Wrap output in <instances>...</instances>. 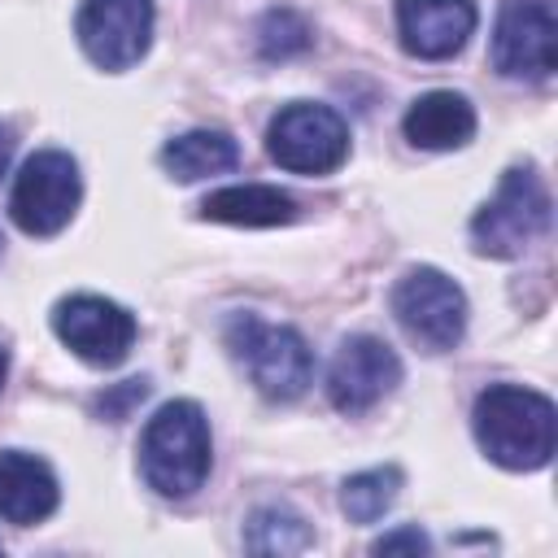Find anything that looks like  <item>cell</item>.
<instances>
[{"instance_id":"1","label":"cell","mask_w":558,"mask_h":558,"mask_svg":"<svg viewBox=\"0 0 558 558\" xmlns=\"http://www.w3.org/2000/svg\"><path fill=\"white\" fill-rule=\"evenodd\" d=\"M475 440L488 462L506 471H541L554 458L558 414L554 401L523 384H493L475 397L471 410Z\"/></svg>"},{"instance_id":"2","label":"cell","mask_w":558,"mask_h":558,"mask_svg":"<svg viewBox=\"0 0 558 558\" xmlns=\"http://www.w3.org/2000/svg\"><path fill=\"white\" fill-rule=\"evenodd\" d=\"M209 462H214V440L205 410L187 397L166 401L140 436V471L148 488L170 501H183L205 484Z\"/></svg>"},{"instance_id":"3","label":"cell","mask_w":558,"mask_h":558,"mask_svg":"<svg viewBox=\"0 0 558 558\" xmlns=\"http://www.w3.org/2000/svg\"><path fill=\"white\" fill-rule=\"evenodd\" d=\"M554 218V201L545 179L532 166H510L497 183V196L484 201L471 218V248L480 257H523Z\"/></svg>"},{"instance_id":"4","label":"cell","mask_w":558,"mask_h":558,"mask_svg":"<svg viewBox=\"0 0 558 558\" xmlns=\"http://www.w3.org/2000/svg\"><path fill=\"white\" fill-rule=\"evenodd\" d=\"M227 349L248 371L262 397L270 401H296L314 379V353L296 327L266 323L257 314H231L227 323Z\"/></svg>"},{"instance_id":"5","label":"cell","mask_w":558,"mask_h":558,"mask_svg":"<svg viewBox=\"0 0 558 558\" xmlns=\"http://www.w3.org/2000/svg\"><path fill=\"white\" fill-rule=\"evenodd\" d=\"M266 153L292 174H331L349 157V126L336 109L314 100L283 105L266 126Z\"/></svg>"},{"instance_id":"6","label":"cell","mask_w":558,"mask_h":558,"mask_svg":"<svg viewBox=\"0 0 558 558\" xmlns=\"http://www.w3.org/2000/svg\"><path fill=\"white\" fill-rule=\"evenodd\" d=\"M78 201H83L78 161L61 148H44L22 161L9 192V214L26 235H57L70 227Z\"/></svg>"},{"instance_id":"7","label":"cell","mask_w":558,"mask_h":558,"mask_svg":"<svg viewBox=\"0 0 558 558\" xmlns=\"http://www.w3.org/2000/svg\"><path fill=\"white\" fill-rule=\"evenodd\" d=\"M392 314L427 353H445L466 336V292L436 266H414L397 279Z\"/></svg>"},{"instance_id":"8","label":"cell","mask_w":558,"mask_h":558,"mask_svg":"<svg viewBox=\"0 0 558 558\" xmlns=\"http://www.w3.org/2000/svg\"><path fill=\"white\" fill-rule=\"evenodd\" d=\"M52 331L74 357L92 366H118L135 344V314L109 296L74 292L52 305Z\"/></svg>"},{"instance_id":"9","label":"cell","mask_w":558,"mask_h":558,"mask_svg":"<svg viewBox=\"0 0 558 558\" xmlns=\"http://www.w3.org/2000/svg\"><path fill=\"white\" fill-rule=\"evenodd\" d=\"M153 0H83L74 17L78 48L100 70H131L153 44Z\"/></svg>"},{"instance_id":"10","label":"cell","mask_w":558,"mask_h":558,"mask_svg":"<svg viewBox=\"0 0 558 558\" xmlns=\"http://www.w3.org/2000/svg\"><path fill=\"white\" fill-rule=\"evenodd\" d=\"M554 35H558L554 0H506L493 31V65L506 78L541 83L554 74L558 61Z\"/></svg>"},{"instance_id":"11","label":"cell","mask_w":558,"mask_h":558,"mask_svg":"<svg viewBox=\"0 0 558 558\" xmlns=\"http://www.w3.org/2000/svg\"><path fill=\"white\" fill-rule=\"evenodd\" d=\"M401 384V357L379 336H344L327 366V397L340 414L375 410Z\"/></svg>"},{"instance_id":"12","label":"cell","mask_w":558,"mask_h":558,"mask_svg":"<svg viewBox=\"0 0 558 558\" xmlns=\"http://www.w3.org/2000/svg\"><path fill=\"white\" fill-rule=\"evenodd\" d=\"M471 0H397V35L401 48L418 61H449L475 35Z\"/></svg>"},{"instance_id":"13","label":"cell","mask_w":558,"mask_h":558,"mask_svg":"<svg viewBox=\"0 0 558 558\" xmlns=\"http://www.w3.org/2000/svg\"><path fill=\"white\" fill-rule=\"evenodd\" d=\"M61 501L52 466L26 449H0V519L31 527L44 523Z\"/></svg>"},{"instance_id":"14","label":"cell","mask_w":558,"mask_h":558,"mask_svg":"<svg viewBox=\"0 0 558 558\" xmlns=\"http://www.w3.org/2000/svg\"><path fill=\"white\" fill-rule=\"evenodd\" d=\"M401 131L414 148H427V153H449V148H462L471 144L475 135V105L462 96V92H449V87H436V92H423L405 118H401Z\"/></svg>"},{"instance_id":"15","label":"cell","mask_w":558,"mask_h":558,"mask_svg":"<svg viewBox=\"0 0 558 558\" xmlns=\"http://www.w3.org/2000/svg\"><path fill=\"white\" fill-rule=\"evenodd\" d=\"M201 218L231 227H283L296 218V201L270 183H231L201 201Z\"/></svg>"},{"instance_id":"16","label":"cell","mask_w":558,"mask_h":558,"mask_svg":"<svg viewBox=\"0 0 558 558\" xmlns=\"http://www.w3.org/2000/svg\"><path fill=\"white\" fill-rule=\"evenodd\" d=\"M240 161V144L227 131H183L161 148V166L179 183H196L209 174H227Z\"/></svg>"},{"instance_id":"17","label":"cell","mask_w":558,"mask_h":558,"mask_svg":"<svg viewBox=\"0 0 558 558\" xmlns=\"http://www.w3.org/2000/svg\"><path fill=\"white\" fill-rule=\"evenodd\" d=\"M244 545L253 554H305L314 545V527L292 506H257L244 523Z\"/></svg>"},{"instance_id":"18","label":"cell","mask_w":558,"mask_h":558,"mask_svg":"<svg viewBox=\"0 0 558 558\" xmlns=\"http://www.w3.org/2000/svg\"><path fill=\"white\" fill-rule=\"evenodd\" d=\"M401 493V471L397 466H371V471H357L344 480L340 488V510L353 519V523H375L392 510Z\"/></svg>"},{"instance_id":"19","label":"cell","mask_w":558,"mask_h":558,"mask_svg":"<svg viewBox=\"0 0 558 558\" xmlns=\"http://www.w3.org/2000/svg\"><path fill=\"white\" fill-rule=\"evenodd\" d=\"M310 26H305V17H296L292 9H275V13H266L262 17V26H257V52L266 57V61H283V57H292V52H305L310 48Z\"/></svg>"},{"instance_id":"20","label":"cell","mask_w":558,"mask_h":558,"mask_svg":"<svg viewBox=\"0 0 558 558\" xmlns=\"http://www.w3.org/2000/svg\"><path fill=\"white\" fill-rule=\"evenodd\" d=\"M148 397V379H126L122 388H113V392H105L100 401H96V410L105 414V418H126V410L135 405V401H144Z\"/></svg>"},{"instance_id":"21","label":"cell","mask_w":558,"mask_h":558,"mask_svg":"<svg viewBox=\"0 0 558 558\" xmlns=\"http://www.w3.org/2000/svg\"><path fill=\"white\" fill-rule=\"evenodd\" d=\"M397 549L427 554V549H432V541H427L418 527H397V532H388V536H379V541H375V554H397Z\"/></svg>"},{"instance_id":"22","label":"cell","mask_w":558,"mask_h":558,"mask_svg":"<svg viewBox=\"0 0 558 558\" xmlns=\"http://www.w3.org/2000/svg\"><path fill=\"white\" fill-rule=\"evenodd\" d=\"M9 157H13V140H9V131L0 126V174L9 170Z\"/></svg>"},{"instance_id":"23","label":"cell","mask_w":558,"mask_h":558,"mask_svg":"<svg viewBox=\"0 0 558 558\" xmlns=\"http://www.w3.org/2000/svg\"><path fill=\"white\" fill-rule=\"evenodd\" d=\"M4 375H9V357H4V349H0V388H4Z\"/></svg>"},{"instance_id":"24","label":"cell","mask_w":558,"mask_h":558,"mask_svg":"<svg viewBox=\"0 0 558 558\" xmlns=\"http://www.w3.org/2000/svg\"><path fill=\"white\" fill-rule=\"evenodd\" d=\"M0 244H4V240H0Z\"/></svg>"}]
</instances>
